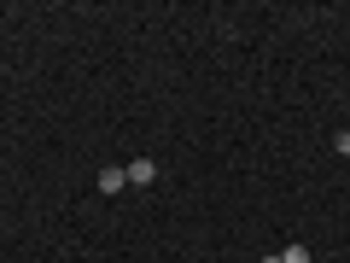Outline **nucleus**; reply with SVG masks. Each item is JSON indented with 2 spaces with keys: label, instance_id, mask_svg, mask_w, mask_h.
<instances>
[{
  "label": "nucleus",
  "instance_id": "obj_1",
  "mask_svg": "<svg viewBox=\"0 0 350 263\" xmlns=\"http://www.w3.org/2000/svg\"><path fill=\"white\" fill-rule=\"evenodd\" d=\"M123 170H129V181H135V188H152V181H158V164H152V158H129Z\"/></svg>",
  "mask_w": 350,
  "mask_h": 263
},
{
  "label": "nucleus",
  "instance_id": "obj_2",
  "mask_svg": "<svg viewBox=\"0 0 350 263\" xmlns=\"http://www.w3.org/2000/svg\"><path fill=\"white\" fill-rule=\"evenodd\" d=\"M123 188H129V170H117V164L100 170V193H123Z\"/></svg>",
  "mask_w": 350,
  "mask_h": 263
},
{
  "label": "nucleus",
  "instance_id": "obj_3",
  "mask_svg": "<svg viewBox=\"0 0 350 263\" xmlns=\"http://www.w3.org/2000/svg\"><path fill=\"white\" fill-rule=\"evenodd\" d=\"M280 263H310V246H286V251H280Z\"/></svg>",
  "mask_w": 350,
  "mask_h": 263
},
{
  "label": "nucleus",
  "instance_id": "obj_4",
  "mask_svg": "<svg viewBox=\"0 0 350 263\" xmlns=\"http://www.w3.org/2000/svg\"><path fill=\"white\" fill-rule=\"evenodd\" d=\"M262 263H280V258H262Z\"/></svg>",
  "mask_w": 350,
  "mask_h": 263
}]
</instances>
